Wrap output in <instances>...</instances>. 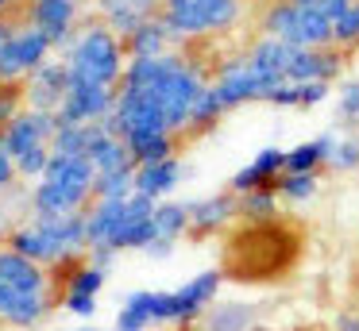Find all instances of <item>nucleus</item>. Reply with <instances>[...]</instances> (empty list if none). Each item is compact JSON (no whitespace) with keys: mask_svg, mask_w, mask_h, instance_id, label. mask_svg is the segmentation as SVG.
Returning <instances> with one entry per match:
<instances>
[{"mask_svg":"<svg viewBox=\"0 0 359 331\" xmlns=\"http://www.w3.org/2000/svg\"><path fill=\"white\" fill-rule=\"evenodd\" d=\"M224 112L228 108L220 104V97L212 92V85L197 97V104H194V115H189V135H209V131H217V123L224 120Z\"/></svg>","mask_w":359,"mask_h":331,"instance_id":"obj_29","label":"nucleus"},{"mask_svg":"<svg viewBox=\"0 0 359 331\" xmlns=\"http://www.w3.org/2000/svg\"><path fill=\"white\" fill-rule=\"evenodd\" d=\"M116 331H155L170 328V289H132L120 297Z\"/></svg>","mask_w":359,"mask_h":331,"instance_id":"obj_11","label":"nucleus"},{"mask_svg":"<svg viewBox=\"0 0 359 331\" xmlns=\"http://www.w3.org/2000/svg\"><path fill=\"white\" fill-rule=\"evenodd\" d=\"M236 204H240V220L243 223H266V220H278V189H255V192H243V197H236Z\"/></svg>","mask_w":359,"mask_h":331,"instance_id":"obj_27","label":"nucleus"},{"mask_svg":"<svg viewBox=\"0 0 359 331\" xmlns=\"http://www.w3.org/2000/svg\"><path fill=\"white\" fill-rule=\"evenodd\" d=\"M8 246L20 251L24 258L47 266L50 274H66L89 254L86 239V212L74 216H27V220L12 223Z\"/></svg>","mask_w":359,"mask_h":331,"instance_id":"obj_2","label":"nucleus"},{"mask_svg":"<svg viewBox=\"0 0 359 331\" xmlns=\"http://www.w3.org/2000/svg\"><path fill=\"white\" fill-rule=\"evenodd\" d=\"M178 139L182 135H170V131H163V135H143V139H132V143H128V154H132L135 166L163 162V158H174V154H178Z\"/></svg>","mask_w":359,"mask_h":331,"instance_id":"obj_26","label":"nucleus"},{"mask_svg":"<svg viewBox=\"0 0 359 331\" xmlns=\"http://www.w3.org/2000/svg\"><path fill=\"white\" fill-rule=\"evenodd\" d=\"M232 220H240L236 192H209V197L189 200V235L194 239L220 235V231L232 227Z\"/></svg>","mask_w":359,"mask_h":331,"instance_id":"obj_17","label":"nucleus"},{"mask_svg":"<svg viewBox=\"0 0 359 331\" xmlns=\"http://www.w3.org/2000/svg\"><path fill=\"white\" fill-rule=\"evenodd\" d=\"M170 46H174V38H170V31H166V23L158 20V15L147 20V23H140V27L124 38L128 62L132 58H158V54H166Z\"/></svg>","mask_w":359,"mask_h":331,"instance_id":"obj_25","label":"nucleus"},{"mask_svg":"<svg viewBox=\"0 0 359 331\" xmlns=\"http://www.w3.org/2000/svg\"><path fill=\"white\" fill-rule=\"evenodd\" d=\"M344 69V54L340 46H294L290 58V81L294 85H309V81H325L332 85Z\"/></svg>","mask_w":359,"mask_h":331,"instance_id":"obj_18","label":"nucleus"},{"mask_svg":"<svg viewBox=\"0 0 359 331\" xmlns=\"http://www.w3.org/2000/svg\"><path fill=\"white\" fill-rule=\"evenodd\" d=\"M50 58H55V43H50L39 27L20 20L16 31H12V38H8V46L0 50V85H24L27 77L39 66H47Z\"/></svg>","mask_w":359,"mask_h":331,"instance_id":"obj_9","label":"nucleus"},{"mask_svg":"<svg viewBox=\"0 0 359 331\" xmlns=\"http://www.w3.org/2000/svg\"><path fill=\"white\" fill-rule=\"evenodd\" d=\"M93 181L97 169L89 158H62L55 154L50 169L35 185H27L32 216H74L93 204Z\"/></svg>","mask_w":359,"mask_h":331,"instance_id":"obj_5","label":"nucleus"},{"mask_svg":"<svg viewBox=\"0 0 359 331\" xmlns=\"http://www.w3.org/2000/svg\"><path fill=\"white\" fill-rule=\"evenodd\" d=\"M336 112H340L344 123H359V77H348V81H340Z\"/></svg>","mask_w":359,"mask_h":331,"instance_id":"obj_35","label":"nucleus"},{"mask_svg":"<svg viewBox=\"0 0 359 331\" xmlns=\"http://www.w3.org/2000/svg\"><path fill=\"white\" fill-rule=\"evenodd\" d=\"M86 146H89V127L86 123H62L58 120V131L50 139V150L62 154V158H86Z\"/></svg>","mask_w":359,"mask_h":331,"instance_id":"obj_30","label":"nucleus"},{"mask_svg":"<svg viewBox=\"0 0 359 331\" xmlns=\"http://www.w3.org/2000/svg\"><path fill=\"white\" fill-rule=\"evenodd\" d=\"M158 20L174 43H197L232 31L243 20V0H163Z\"/></svg>","mask_w":359,"mask_h":331,"instance_id":"obj_6","label":"nucleus"},{"mask_svg":"<svg viewBox=\"0 0 359 331\" xmlns=\"http://www.w3.org/2000/svg\"><path fill=\"white\" fill-rule=\"evenodd\" d=\"M50 158H55V150L50 146H39V150H27L16 158V169H20V181L24 185H35L43 174L50 169Z\"/></svg>","mask_w":359,"mask_h":331,"instance_id":"obj_32","label":"nucleus"},{"mask_svg":"<svg viewBox=\"0 0 359 331\" xmlns=\"http://www.w3.org/2000/svg\"><path fill=\"white\" fill-rule=\"evenodd\" d=\"M24 89L20 85H0V131L8 127L20 112H24Z\"/></svg>","mask_w":359,"mask_h":331,"instance_id":"obj_37","label":"nucleus"},{"mask_svg":"<svg viewBox=\"0 0 359 331\" xmlns=\"http://www.w3.org/2000/svg\"><path fill=\"white\" fill-rule=\"evenodd\" d=\"M290 4H317V0H290Z\"/></svg>","mask_w":359,"mask_h":331,"instance_id":"obj_44","label":"nucleus"},{"mask_svg":"<svg viewBox=\"0 0 359 331\" xmlns=\"http://www.w3.org/2000/svg\"><path fill=\"white\" fill-rule=\"evenodd\" d=\"M86 158L93 162L97 174L104 169H120V166H132V154H128V143L109 127V123H93L89 127V146H86Z\"/></svg>","mask_w":359,"mask_h":331,"instance_id":"obj_22","label":"nucleus"},{"mask_svg":"<svg viewBox=\"0 0 359 331\" xmlns=\"http://www.w3.org/2000/svg\"><path fill=\"white\" fill-rule=\"evenodd\" d=\"M282 174H286V150H282V146H263L248 166H240L232 174L228 192L243 197V192H255V189H274Z\"/></svg>","mask_w":359,"mask_h":331,"instance_id":"obj_19","label":"nucleus"},{"mask_svg":"<svg viewBox=\"0 0 359 331\" xmlns=\"http://www.w3.org/2000/svg\"><path fill=\"white\" fill-rule=\"evenodd\" d=\"M186 181V166L182 158H163V162H147V166H135V192L151 200H170L174 189Z\"/></svg>","mask_w":359,"mask_h":331,"instance_id":"obj_21","label":"nucleus"},{"mask_svg":"<svg viewBox=\"0 0 359 331\" xmlns=\"http://www.w3.org/2000/svg\"><path fill=\"white\" fill-rule=\"evenodd\" d=\"M332 146H336V135H317V139H305V143L290 146L286 174H320V169H328Z\"/></svg>","mask_w":359,"mask_h":331,"instance_id":"obj_24","label":"nucleus"},{"mask_svg":"<svg viewBox=\"0 0 359 331\" xmlns=\"http://www.w3.org/2000/svg\"><path fill=\"white\" fill-rule=\"evenodd\" d=\"M70 331H116V328H93V323H78V328H70Z\"/></svg>","mask_w":359,"mask_h":331,"instance_id":"obj_41","label":"nucleus"},{"mask_svg":"<svg viewBox=\"0 0 359 331\" xmlns=\"http://www.w3.org/2000/svg\"><path fill=\"white\" fill-rule=\"evenodd\" d=\"M224 289V269H201L189 281H182L178 289H170V328H194L201 323V316L220 300Z\"/></svg>","mask_w":359,"mask_h":331,"instance_id":"obj_10","label":"nucleus"},{"mask_svg":"<svg viewBox=\"0 0 359 331\" xmlns=\"http://www.w3.org/2000/svg\"><path fill=\"white\" fill-rule=\"evenodd\" d=\"M336 331H359V316L355 312H340L336 316Z\"/></svg>","mask_w":359,"mask_h":331,"instance_id":"obj_39","label":"nucleus"},{"mask_svg":"<svg viewBox=\"0 0 359 331\" xmlns=\"http://www.w3.org/2000/svg\"><path fill=\"white\" fill-rule=\"evenodd\" d=\"M89 258H93L97 266H109V269H112V262H116V251H104V246H101V251H89Z\"/></svg>","mask_w":359,"mask_h":331,"instance_id":"obj_40","label":"nucleus"},{"mask_svg":"<svg viewBox=\"0 0 359 331\" xmlns=\"http://www.w3.org/2000/svg\"><path fill=\"white\" fill-rule=\"evenodd\" d=\"M135 192V162L120 169H104L93 181V200H124Z\"/></svg>","mask_w":359,"mask_h":331,"instance_id":"obj_28","label":"nucleus"},{"mask_svg":"<svg viewBox=\"0 0 359 331\" xmlns=\"http://www.w3.org/2000/svg\"><path fill=\"white\" fill-rule=\"evenodd\" d=\"M158 200L151 197H132L124 200H93L86 208V239L89 251H147L151 246V216Z\"/></svg>","mask_w":359,"mask_h":331,"instance_id":"obj_3","label":"nucleus"},{"mask_svg":"<svg viewBox=\"0 0 359 331\" xmlns=\"http://www.w3.org/2000/svg\"><path fill=\"white\" fill-rule=\"evenodd\" d=\"M259 323V304L255 300H217L201 316V331H251Z\"/></svg>","mask_w":359,"mask_h":331,"instance_id":"obj_23","label":"nucleus"},{"mask_svg":"<svg viewBox=\"0 0 359 331\" xmlns=\"http://www.w3.org/2000/svg\"><path fill=\"white\" fill-rule=\"evenodd\" d=\"M332 46H340V50L359 46V0H351V8L332 23Z\"/></svg>","mask_w":359,"mask_h":331,"instance_id":"obj_34","label":"nucleus"},{"mask_svg":"<svg viewBox=\"0 0 359 331\" xmlns=\"http://www.w3.org/2000/svg\"><path fill=\"white\" fill-rule=\"evenodd\" d=\"M251 331H274V328H266V323H255V328H251Z\"/></svg>","mask_w":359,"mask_h":331,"instance_id":"obj_43","label":"nucleus"},{"mask_svg":"<svg viewBox=\"0 0 359 331\" xmlns=\"http://www.w3.org/2000/svg\"><path fill=\"white\" fill-rule=\"evenodd\" d=\"M263 35L290 46H332V20L320 4H290L271 0L263 12Z\"/></svg>","mask_w":359,"mask_h":331,"instance_id":"obj_7","label":"nucleus"},{"mask_svg":"<svg viewBox=\"0 0 359 331\" xmlns=\"http://www.w3.org/2000/svg\"><path fill=\"white\" fill-rule=\"evenodd\" d=\"M189 235V200H158L155 216H151V246L143 254L151 258H166L178 246V239Z\"/></svg>","mask_w":359,"mask_h":331,"instance_id":"obj_16","label":"nucleus"},{"mask_svg":"<svg viewBox=\"0 0 359 331\" xmlns=\"http://www.w3.org/2000/svg\"><path fill=\"white\" fill-rule=\"evenodd\" d=\"M58 308V281L47 266L0 246V328L35 331Z\"/></svg>","mask_w":359,"mask_h":331,"instance_id":"obj_1","label":"nucleus"},{"mask_svg":"<svg viewBox=\"0 0 359 331\" xmlns=\"http://www.w3.org/2000/svg\"><path fill=\"white\" fill-rule=\"evenodd\" d=\"M58 58L70 66L74 81H93V85H112L120 89L124 81V69H128V50H124V38L101 20H89L74 31V38L62 46Z\"/></svg>","mask_w":359,"mask_h":331,"instance_id":"obj_4","label":"nucleus"},{"mask_svg":"<svg viewBox=\"0 0 359 331\" xmlns=\"http://www.w3.org/2000/svg\"><path fill=\"white\" fill-rule=\"evenodd\" d=\"M8 8H12V0H0V15H8Z\"/></svg>","mask_w":359,"mask_h":331,"instance_id":"obj_42","label":"nucleus"},{"mask_svg":"<svg viewBox=\"0 0 359 331\" xmlns=\"http://www.w3.org/2000/svg\"><path fill=\"white\" fill-rule=\"evenodd\" d=\"M163 0H93V12L101 23H109L120 38H128L140 23L155 20Z\"/></svg>","mask_w":359,"mask_h":331,"instance_id":"obj_20","label":"nucleus"},{"mask_svg":"<svg viewBox=\"0 0 359 331\" xmlns=\"http://www.w3.org/2000/svg\"><path fill=\"white\" fill-rule=\"evenodd\" d=\"M20 169H16V158L8 154V146H4V131H0V200L12 197V192L20 189Z\"/></svg>","mask_w":359,"mask_h":331,"instance_id":"obj_36","label":"nucleus"},{"mask_svg":"<svg viewBox=\"0 0 359 331\" xmlns=\"http://www.w3.org/2000/svg\"><path fill=\"white\" fill-rule=\"evenodd\" d=\"M328 169H336V174H351V169H359V135H336Z\"/></svg>","mask_w":359,"mask_h":331,"instance_id":"obj_33","label":"nucleus"},{"mask_svg":"<svg viewBox=\"0 0 359 331\" xmlns=\"http://www.w3.org/2000/svg\"><path fill=\"white\" fill-rule=\"evenodd\" d=\"M317 185H320L317 174H282L274 189H278V197L286 204H305V200L317 197Z\"/></svg>","mask_w":359,"mask_h":331,"instance_id":"obj_31","label":"nucleus"},{"mask_svg":"<svg viewBox=\"0 0 359 331\" xmlns=\"http://www.w3.org/2000/svg\"><path fill=\"white\" fill-rule=\"evenodd\" d=\"M112 108H116V89L112 85H93V81H70L62 108H58V120L62 123H109Z\"/></svg>","mask_w":359,"mask_h":331,"instance_id":"obj_13","label":"nucleus"},{"mask_svg":"<svg viewBox=\"0 0 359 331\" xmlns=\"http://www.w3.org/2000/svg\"><path fill=\"white\" fill-rule=\"evenodd\" d=\"M58 131V112H39V108H24L16 120L4 127V146H8L12 158L27 150H39V146H50Z\"/></svg>","mask_w":359,"mask_h":331,"instance_id":"obj_15","label":"nucleus"},{"mask_svg":"<svg viewBox=\"0 0 359 331\" xmlns=\"http://www.w3.org/2000/svg\"><path fill=\"white\" fill-rule=\"evenodd\" d=\"M20 20L39 27L55 43V50H62L74 38V31L81 27V0H24V15Z\"/></svg>","mask_w":359,"mask_h":331,"instance_id":"obj_12","label":"nucleus"},{"mask_svg":"<svg viewBox=\"0 0 359 331\" xmlns=\"http://www.w3.org/2000/svg\"><path fill=\"white\" fill-rule=\"evenodd\" d=\"M70 66H66L62 58H50L47 66H39L32 77H27L20 89H24V104L27 108H39V112H58L66 100V92H70Z\"/></svg>","mask_w":359,"mask_h":331,"instance_id":"obj_14","label":"nucleus"},{"mask_svg":"<svg viewBox=\"0 0 359 331\" xmlns=\"http://www.w3.org/2000/svg\"><path fill=\"white\" fill-rule=\"evenodd\" d=\"M16 23H20V20H12V15H0V50L8 46V38H12V31H16Z\"/></svg>","mask_w":359,"mask_h":331,"instance_id":"obj_38","label":"nucleus"},{"mask_svg":"<svg viewBox=\"0 0 359 331\" xmlns=\"http://www.w3.org/2000/svg\"><path fill=\"white\" fill-rule=\"evenodd\" d=\"M109 266H97L93 258H81L78 266H70L66 274H58V308L74 320H93L97 308H101V293L109 285Z\"/></svg>","mask_w":359,"mask_h":331,"instance_id":"obj_8","label":"nucleus"}]
</instances>
